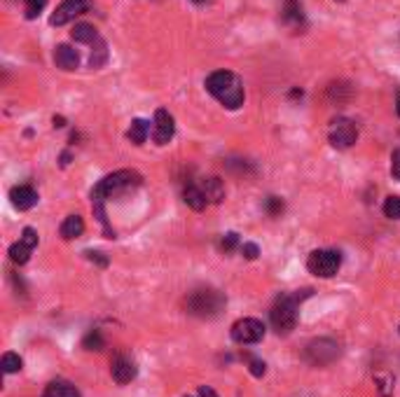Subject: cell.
I'll use <instances>...</instances> for the list:
<instances>
[{
    "label": "cell",
    "instance_id": "23",
    "mask_svg": "<svg viewBox=\"0 0 400 397\" xmlns=\"http://www.w3.org/2000/svg\"><path fill=\"white\" fill-rule=\"evenodd\" d=\"M0 364H3V371H5V374H15V371H19V369H21V358H19L17 355V353H5V355H3V362H0Z\"/></svg>",
    "mask_w": 400,
    "mask_h": 397
},
{
    "label": "cell",
    "instance_id": "36",
    "mask_svg": "<svg viewBox=\"0 0 400 397\" xmlns=\"http://www.w3.org/2000/svg\"><path fill=\"white\" fill-rule=\"evenodd\" d=\"M396 112H398V117H400V87L396 89Z\"/></svg>",
    "mask_w": 400,
    "mask_h": 397
},
{
    "label": "cell",
    "instance_id": "1",
    "mask_svg": "<svg viewBox=\"0 0 400 397\" xmlns=\"http://www.w3.org/2000/svg\"><path fill=\"white\" fill-rule=\"evenodd\" d=\"M206 89L216 100H220L225 108L236 110L243 105V98H246V91H243V82L239 80V75L229 73V71H216L206 78Z\"/></svg>",
    "mask_w": 400,
    "mask_h": 397
},
{
    "label": "cell",
    "instance_id": "25",
    "mask_svg": "<svg viewBox=\"0 0 400 397\" xmlns=\"http://www.w3.org/2000/svg\"><path fill=\"white\" fill-rule=\"evenodd\" d=\"M384 215L391 220H400V197H389L384 201Z\"/></svg>",
    "mask_w": 400,
    "mask_h": 397
},
{
    "label": "cell",
    "instance_id": "19",
    "mask_svg": "<svg viewBox=\"0 0 400 397\" xmlns=\"http://www.w3.org/2000/svg\"><path fill=\"white\" fill-rule=\"evenodd\" d=\"M284 19L288 24H302V0H284Z\"/></svg>",
    "mask_w": 400,
    "mask_h": 397
},
{
    "label": "cell",
    "instance_id": "38",
    "mask_svg": "<svg viewBox=\"0 0 400 397\" xmlns=\"http://www.w3.org/2000/svg\"><path fill=\"white\" fill-rule=\"evenodd\" d=\"M337 3H345V0H337Z\"/></svg>",
    "mask_w": 400,
    "mask_h": 397
},
{
    "label": "cell",
    "instance_id": "2",
    "mask_svg": "<svg viewBox=\"0 0 400 397\" xmlns=\"http://www.w3.org/2000/svg\"><path fill=\"white\" fill-rule=\"evenodd\" d=\"M141 185V175L136 171H117L108 175V178H103L98 182L96 187H94L92 192V201H94V211H96L98 220L105 224V213H103V201L110 199V197H117V194L122 192H129L134 190V187Z\"/></svg>",
    "mask_w": 400,
    "mask_h": 397
},
{
    "label": "cell",
    "instance_id": "13",
    "mask_svg": "<svg viewBox=\"0 0 400 397\" xmlns=\"http://www.w3.org/2000/svg\"><path fill=\"white\" fill-rule=\"evenodd\" d=\"M54 64L61 68V71H75L80 64V54L78 49L71 45H59L54 49Z\"/></svg>",
    "mask_w": 400,
    "mask_h": 397
},
{
    "label": "cell",
    "instance_id": "9",
    "mask_svg": "<svg viewBox=\"0 0 400 397\" xmlns=\"http://www.w3.org/2000/svg\"><path fill=\"white\" fill-rule=\"evenodd\" d=\"M89 8H92V0H64V3L56 8L54 15L49 17V24H52V26H64V24L73 21L75 17L85 15Z\"/></svg>",
    "mask_w": 400,
    "mask_h": 397
},
{
    "label": "cell",
    "instance_id": "6",
    "mask_svg": "<svg viewBox=\"0 0 400 397\" xmlns=\"http://www.w3.org/2000/svg\"><path fill=\"white\" fill-rule=\"evenodd\" d=\"M328 138H330V145H333V148L349 150L356 141H358V127H356V122H351V119L337 117V119H333V124H330Z\"/></svg>",
    "mask_w": 400,
    "mask_h": 397
},
{
    "label": "cell",
    "instance_id": "31",
    "mask_svg": "<svg viewBox=\"0 0 400 397\" xmlns=\"http://www.w3.org/2000/svg\"><path fill=\"white\" fill-rule=\"evenodd\" d=\"M248 364H251V374L253 376H265L267 367H265V362H262V360H258V358H251Z\"/></svg>",
    "mask_w": 400,
    "mask_h": 397
},
{
    "label": "cell",
    "instance_id": "18",
    "mask_svg": "<svg viewBox=\"0 0 400 397\" xmlns=\"http://www.w3.org/2000/svg\"><path fill=\"white\" fill-rule=\"evenodd\" d=\"M42 397H80V393H78V388L71 386L68 381H52L45 388Z\"/></svg>",
    "mask_w": 400,
    "mask_h": 397
},
{
    "label": "cell",
    "instance_id": "8",
    "mask_svg": "<svg viewBox=\"0 0 400 397\" xmlns=\"http://www.w3.org/2000/svg\"><path fill=\"white\" fill-rule=\"evenodd\" d=\"M307 360L311 364H318V367H323V364H330L335 360V358H340V344L333 342V339H316V342H311L307 346Z\"/></svg>",
    "mask_w": 400,
    "mask_h": 397
},
{
    "label": "cell",
    "instance_id": "20",
    "mask_svg": "<svg viewBox=\"0 0 400 397\" xmlns=\"http://www.w3.org/2000/svg\"><path fill=\"white\" fill-rule=\"evenodd\" d=\"M148 131H150V127H148L146 119H134L129 131H127V138L134 145H143V143H146V138H148Z\"/></svg>",
    "mask_w": 400,
    "mask_h": 397
},
{
    "label": "cell",
    "instance_id": "30",
    "mask_svg": "<svg viewBox=\"0 0 400 397\" xmlns=\"http://www.w3.org/2000/svg\"><path fill=\"white\" fill-rule=\"evenodd\" d=\"M267 211H270V215H281L284 213V201L279 197H270L267 199Z\"/></svg>",
    "mask_w": 400,
    "mask_h": 397
},
{
    "label": "cell",
    "instance_id": "37",
    "mask_svg": "<svg viewBox=\"0 0 400 397\" xmlns=\"http://www.w3.org/2000/svg\"><path fill=\"white\" fill-rule=\"evenodd\" d=\"M195 3H206V0H195Z\"/></svg>",
    "mask_w": 400,
    "mask_h": 397
},
{
    "label": "cell",
    "instance_id": "12",
    "mask_svg": "<svg viewBox=\"0 0 400 397\" xmlns=\"http://www.w3.org/2000/svg\"><path fill=\"white\" fill-rule=\"evenodd\" d=\"M10 199H12V206H15L17 211H28V208H33L37 204V192L33 190V187L21 185V187H15V190L10 192Z\"/></svg>",
    "mask_w": 400,
    "mask_h": 397
},
{
    "label": "cell",
    "instance_id": "35",
    "mask_svg": "<svg viewBox=\"0 0 400 397\" xmlns=\"http://www.w3.org/2000/svg\"><path fill=\"white\" fill-rule=\"evenodd\" d=\"M199 397H218V395L211 386H202V388H199Z\"/></svg>",
    "mask_w": 400,
    "mask_h": 397
},
{
    "label": "cell",
    "instance_id": "34",
    "mask_svg": "<svg viewBox=\"0 0 400 397\" xmlns=\"http://www.w3.org/2000/svg\"><path fill=\"white\" fill-rule=\"evenodd\" d=\"M103 253H87V257H89V260L94 262L96 260L98 264H101V267H105V264H108V260H105V257H101Z\"/></svg>",
    "mask_w": 400,
    "mask_h": 397
},
{
    "label": "cell",
    "instance_id": "17",
    "mask_svg": "<svg viewBox=\"0 0 400 397\" xmlns=\"http://www.w3.org/2000/svg\"><path fill=\"white\" fill-rule=\"evenodd\" d=\"M85 231V220L80 215H68L64 220V224H61V236L66 238V241H73V238L82 236Z\"/></svg>",
    "mask_w": 400,
    "mask_h": 397
},
{
    "label": "cell",
    "instance_id": "3",
    "mask_svg": "<svg viewBox=\"0 0 400 397\" xmlns=\"http://www.w3.org/2000/svg\"><path fill=\"white\" fill-rule=\"evenodd\" d=\"M225 304H227V301H225L223 292H218L214 288H199L187 297L185 308L187 313H192V316L197 318H216L225 308Z\"/></svg>",
    "mask_w": 400,
    "mask_h": 397
},
{
    "label": "cell",
    "instance_id": "28",
    "mask_svg": "<svg viewBox=\"0 0 400 397\" xmlns=\"http://www.w3.org/2000/svg\"><path fill=\"white\" fill-rule=\"evenodd\" d=\"M239 245V236L234 234V231H229V234H225L223 236V241H220V248L225 250V253H232V250Z\"/></svg>",
    "mask_w": 400,
    "mask_h": 397
},
{
    "label": "cell",
    "instance_id": "11",
    "mask_svg": "<svg viewBox=\"0 0 400 397\" xmlns=\"http://www.w3.org/2000/svg\"><path fill=\"white\" fill-rule=\"evenodd\" d=\"M110 374H112V379L120 383V386H124V383H131L136 379V364L127 355H117L115 360H112Z\"/></svg>",
    "mask_w": 400,
    "mask_h": 397
},
{
    "label": "cell",
    "instance_id": "14",
    "mask_svg": "<svg viewBox=\"0 0 400 397\" xmlns=\"http://www.w3.org/2000/svg\"><path fill=\"white\" fill-rule=\"evenodd\" d=\"M71 37L75 42H82V45H92V47L103 40V37L96 33V28L89 26V24H75V28L71 30Z\"/></svg>",
    "mask_w": 400,
    "mask_h": 397
},
{
    "label": "cell",
    "instance_id": "5",
    "mask_svg": "<svg viewBox=\"0 0 400 397\" xmlns=\"http://www.w3.org/2000/svg\"><path fill=\"white\" fill-rule=\"evenodd\" d=\"M342 267V255L337 250H314L307 260V269L318 279H330Z\"/></svg>",
    "mask_w": 400,
    "mask_h": 397
},
{
    "label": "cell",
    "instance_id": "21",
    "mask_svg": "<svg viewBox=\"0 0 400 397\" xmlns=\"http://www.w3.org/2000/svg\"><path fill=\"white\" fill-rule=\"evenodd\" d=\"M351 96V87L345 85V82H333V85L328 87V98L335 100V103H345Z\"/></svg>",
    "mask_w": 400,
    "mask_h": 397
},
{
    "label": "cell",
    "instance_id": "4",
    "mask_svg": "<svg viewBox=\"0 0 400 397\" xmlns=\"http://www.w3.org/2000/svg\"><path fill=\"white\" fill-rule=\"evenodd\" d=\"M299 294H281L277 299V304L272 306L270 318L274 330L279 334H290L297 325V304H299Z\"/></svg>",
    "mask_w": 400,
    "mask_h": 397
},
{
    "label": "cell",
    "instance_id": "10",
    "mask_svg": "<svg viewBox=\"0 0 400 397\" xmlns=\"http://www.w3.org/2000/svg\"><path fill=\"white\" fill-rule=\"evenodd\" d=\"M176 134V122H173V115L164 108H159L155 112V127H153V141L157 145H166Z\"/></svg>",
    "mask_w": 400,
    "mask_h": 397
},
{
    "label": "cell",
    "instance_id": "27",
    "mask_svg": "<svg viewBox=\"0 0 400 397\" xmlns=\"http://www.w3.org/2000/svg\"><path fill=\"white\" fill-rule=\"evenodd\" d=\"M377 383H379V393H382V397H391V393H393V379H391V376L379 374Z\"/></svg>",
    "mask_w": 400,
    "mask_h": 397
},
{
    "label": "cell",
    "instance_id": "7",
    "mask_svg": "<svg viewBox=\"0 0 400 397\" xmlns=\"http://www.w3.org/2000/svg\"><path fill=\"white\" fill-rule=\"evenodd\" d=\"M265 337V325L258 318H241L232 325V339L236 344H258Z\"/></svg>",
    "mask_w": 400,
    "mask_h": 397
},
{
    "label": "cell",
    "instance_id": "24",
    "mask_svg": "<svg viewBox=\"0 0 400 397\" xmlns=\"http://www.w3.org/2000/svg\"><path fill=\"white\" fill-rule=\"evenodd\" d=\"M82 346L87 351H101L103 349V337L98 334V330H94L82 339Z\"/></svg>",
    "mask_w": 400,
    "mask_h": 397
},
{
    "label": "cell",
    "instance_id": "29",
    "mask_svg": "<svg viewBox=\"0 0 400 397\" xmlns=\"http://www.w3.org/2000/svg\"><path fill=\"white\" fill-rule=\"evenodd\" d=\"M21 243H26L28 248H35L37 245V231L33 229V227H26V229L21 231V238H19Z\"/></svg>",
    "mask_w": 400,
    "mask_h": 397
},
{
    "label": "cell",
    "instance_id": "26",
    "mask_svg": "<svg viewBox=\"0 0 400 397\" xmlns=\"http://www.w3.org/2000/svg\"><path fill=\"white\" fill-rule=\"evenodd\" d=\"M24 3H26V19H35L45 10L47 0H24Z\"/></svg>",
    "mask_w": 400,
    "mask_h": 397
},
{
    "label": "cell",
    "instance_id": "22",
    "mask_svg": "<svg viewBox=\"0 0 400 397\" xmlns=\"http://www.w3.org/2000/svg\"><path fill=\"white\" fill-rule=\"evenodd\" d=\"M31 250H33V248H28L26 243L19 241V243H15L10 248V260L15 262V264H26L28 257H31Z\"/></svg>",
    "mask_w": 400,
    "mask_h": 397
},
{
    "label": "cell",
    "instance_id": "15",
    "mask_svg": "<svg viewBox=\"0 0 400 397\" xmlns=\"http://www.w3.org/2000/svg\"><path fill=\"white\" fill-rule=\"evenodd\" d=\"M199 187H202V192L206 194L209 204H220L225 199V185L220 178H204Z\"/></svg>",
    "mask_w": 400,
    "mask_h": 397
},
{
    "label": "cell",
    "instance_id": "16",
    "mask_svg": "<svg viewBox=\"0 0 400 397\" xmlns=\"http://www.w3.org/2000/svg\"><path fill=\"white\" fill-rule=\"evenodd\" d=\"M183 199L192 211H204L206 204H209V199H206V194L202 192V187L199 185H187L185 192H183Z\"/></svg>",
    "mask_w": 400,
    "mask_h": 397
},
{
    "label": "cell",
    "instance_id": "32",
    "mask_svg": "<svg viewBox=\"0 0 400 397\" xmlns=\"http://www.w3.org/2000/svg\"><path fill=\"white\" fill-rule=\"evenodd\" d=\"M241 253H243L246 260H255V257L260 255V250H258V245H255V243H243L241 245Z\"/></svg>",
    "mask_w": 400,
    "mask_h": 397
},
{
    "label": "cell",
    "instance_id": "33",
    "mask_svg": "<svg viewBox=\"0 0 400 397\" xmlns=\"http://www.w3.org/2000/svg\"><path fill=\"white\" fill-rule=\"evenodd\" d=\"M391 173H393V178L400 180V148L391 157Z\"/></svg>",
    "mask_w": 400,
    "mask_h": 397
}]
</instances>
